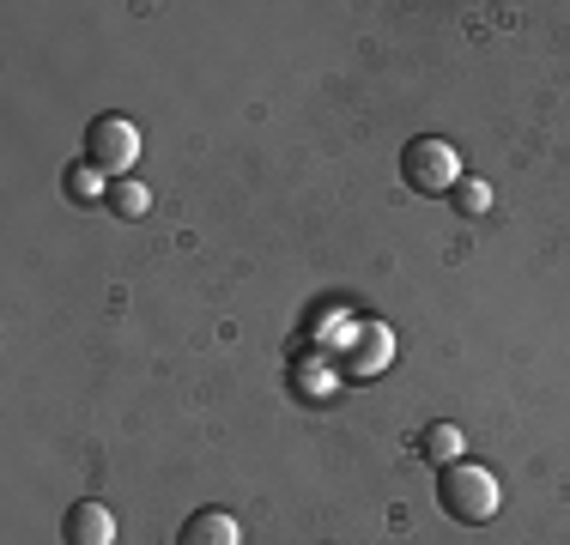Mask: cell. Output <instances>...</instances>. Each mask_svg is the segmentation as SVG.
<instances>
[{
  "instance_id": "obj_1",
  "label": "cell",
  "mask_w": 570,
  "mask_h": 545,
  "mask_svg": "<svg viewBox=\"0 0 570 545\" xmlns=\"http://www.w3.org/2000/svg\"><path fill=\"white\" fill-rule=\"evenodd\" d=\"M438 503H443V515L461 527H485L498 515V473L492 467H480V460H455V467H443V479H438Z\"/></svg>"
},
{
  "instance_id": "obj_2",
  "label": "cell",
  "mask_w": 570,
  "mask_h": 545,
  "mask_svg": "<svg viewBox=\"0 0 570 545\" xmlns=\"http://www.w3.org/2000/svg\"><path fill=\"white\" fill-rule=\"evenodd\" d=\"M401 182L413 188V195H455L461 152L450 140H438V133H419V140H406V152H401Z\"/></svg>"
},
{
  "instance_id": "obj_3",
  "label": "cell",
  "mask_w": 570,
  "mask_h": 545,
  "mask_svg": "<svg viewBox=\"0 0 570 545\" xmlns=\"http://www.w3.org/2000/svg\"><path fill=\"white\" fill-rule=\"evenodd\" d=\"M86 164L121 182V176L140 164V128H134V121H121V116H98L86 128Z\"/></svg>"
},
{
  "instance_id": "obj_4",
  "label": "cell",
  "mask_w": 570,
  "mask_h": 545,
  "mask_svg": "<svg viewBox=\"0 0 570 545\" xmlns=\"http://www.w3.org/2000/svg\"><path fill=\"white\" fill-rule=\"evenodd\" d=\"M61 545H116V515L98 497H79L61 515Z\"/></svg>"
},
{
  "instance_id": "obj_5",
  "label": "cell",
  "mask_w": 570,
  "mask_h": 545,
  "mask_svg": "<svg viewBox=\"0 0 570 545\" xmlns=\"http://www.w3.org/2000/svg\"><path fill=\"white\" fill-rule=\"evenodd\" d=\"M176 545H243V527L230 509H195L183 522V534H176Z\"/></svg>"
},
{
  "instance_id": "obj_6",
  "label": "cell",
  "mask_w": 570,
  "mask_h": 545,
  "mask_svg": "<svg viewBox=\"0 0 570 545\" xmlns=\"http://www.w3.org/2000/svg\"><path fill=\"white\" fill-rule=\"evenodd\" d=\"M461 448H468V436H461L455 425H425V436H419V455H425L431 467H455Z\"/></svg>"
},
{
  "instance_id": "obj_7",
  "label": "cell",
  "mask_w": 570,
  "mask_h": 545,
  "mask_svg": "<svg viewBox=\"0 0 570 545\" xmlns=\"http://www.w3.org/2000/svg\"><path fill=\"white\" fill-rule=\"evenodd\" d=\"M110 207H116L121 218H146V212H153V195H146L140 182H128V176H121V182L110 188Z\"/></svg>"
},
{
  "instance_id": "obj_8",
  "label": "cell",
  "mask_w": 570,
  "mask_h": 545,
  "mask_svg": "<svg viewBox=\"0 0 570 545\" xmlns=\"http://www.w3.org/2000/svg\"><path fill=\"white\" fill-rule=\"evenodd\" d=\"M67 195H73L79 207H86V200H98V195H104V170H91V164L79 158L73 170H67Z\"/></svg>"
},
{
  "instance_id": "obj_9",
  "label": "cell",
  "mask_w": 570,
  "mask_h": 545,
  "mask_svg": "<svg viewBox=\"0 0 570 545\" xmlns=\"http://www.w3.org/2000/svg\"><path fill=\"white\" fill-rule=\"evenodd\" d=\"M455 207L461 212H485V207H492V188H485L480 176H461V182H455Z\"/></svg>"
}]
</instances>
